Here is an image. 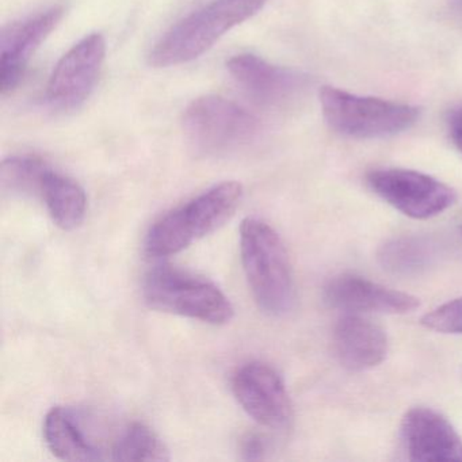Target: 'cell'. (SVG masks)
Here are the masks:
<instances>
[{"label":"cell","instance_id":"obj_1","mask_svg":"<svg viewBox=\"0 0 462 462\" xmlns=\"http://www.w3.org/2000/svg\"><path fill=\"white\" fill-rule=\"evenodd\" d=\"M243 269L256 304L272 316L291 312L296 300L291 259L280 235L255 217L240 226Z\"/></svg>","mask_w":462,"mask_h":462},{"label":"cell","instance_id":"obj_2","mask_svg":"<svg viewBox=\"0 0 462 462\" xmlns=\"http://www.w3.org/2000/svg\"><path fill=\"white\" fill-rule=\"evenodd\" d=\"M267 0H212L182 18L156 42L148 56L156 69L196 60L235 26L258 14Z\"/></svg>","mask_w":462,"mask_h":462},{"label":"cell","instance_id":"obj_3","mask_svg":"<svg viewBox=\"0 0 462 462\" xmlns=\"http://www.w3.org/2000/svg\"><path fill=\"white\" fill-rule=\"evenodd\" d=\"M242 197V185L235 180L213 186L156 221L148 232L145 251L152 258H166L186 250L231 220Z\"/></svg>","mask_w":462,"mask_h":462},{"label":"cell","instance_id":"obj_4","mask_svg":"<svg viewBox=\"0 0 462 462\" xmlns=\"http://www.w3.org/2000/svg\"><path fill=\"white\" fill-rule=\"evenodd\" d=\"M148 307L204 323H229L234 307L218 286L183 270L161 266L151 270L143 286Z\"/></svg>","mask_w":462,"mask_h":462},{"label":"cell","instance_id":"obj_5","mask_svg":"<svg viewBox=\"0 0 462 462\" xmlns=\"http://www.w3.org/2000/svg\"><path fill=\"white\" fill-rule=\"evenodd\" d=\"M321 112L329 128L353 139H383L410 129L418 121L412 105L359 97L331 86L321 88Z\"/></svg>","mask_w":462,"mask_h":462},{"label":"cell","instance_id":"obj_6","mask_svg":"<svg viewBox=\"0 0 462 462\" xmlns=\"http://www.w3.org/2000/svg\"><path fill=\"white\" fill-rule=\"evenodd\" d=\"M182 125L191 147L204 155L245 147L261 132V123L253 113L218 96L194 99L185 110Z\"/></svg>","mask_w":462,"mask_h":462},{"label":"cell","instance_id":"obj_7","mask_svg":"<svg viewBox=\"0 0 462 462\" xmlns=\"http://www.w3.org/2000/svg\"><path fill=\"white\" fill-rule=\"evenodd\" d=\"M367 183L386 204L416 220L435 217L456 201L453 189L412 170H374L367 174Z\"/></svg>","mask_w":462,"mask_h":462},{"label":"cell","instance_id":"obj_8","mask_svg":"<svg viewBox=\"0 0 462 462\" xmlns=\"http://www.w3.org/2000/svg\"><path fill=\"white\" fill-rule=\"evenodd\" d=\"M106 56L99 33L85 37L56 64L47 86V99L59 110L79 109L93 93Z\"/></svg>","mask_w":462,"mask_h":462},{"label":"cell","instance_id":"obj_9","mask_svg":"<svg viewBox=\"0 0 462 462\" xmlns=\"http://www.w3.org/2000/svg\"><path fill=\"white\" fill-rule=\"evenodd\" d=\"M232 391L243 410L261 426L282 430L291 423L288 389L277 370L269 365L251 362L237 369Z\"/></svg>","mask_w":462,"mask_h":462},{"label":"cell","instance_id":"obj_10","mask_svg":"<svg viewBox=\"0 0 462 462\" xmlns=\"http://www.w3.org/2000/svg\"><path fill=\"white\" fill-rule=\"evenodd\" d=\"M66 6L52 5L36 14L15 21L0 32V88L7 94L20 85L26 66L40 45L63 20Z\"/></svg>","mask_w":462,"mask_h":462},{"label":"cell","instance_id":"obj_11","mask_svg":"<svg viewBox=\"0 0 462 462\" xmlns=\"http://www.w3.org/2000/svg\"><path fill=\"white\" fill-rule=\"evenodd\" d=\"M226 67L237 86L262 106H286L307 88L304 75L273 66L251 53L234 56Z\"/></svg>","mask_w":462,"mask_h":462},{"label":"cell","instance_id":"obj_12","mask_svg":"<svg viewBox=\"0 0 462 462\" xmlns=\"http://www.w3.org/2000/svg\"><path fill=\"white\" fill-rule=\"evenodd\" d=\"M324 299L332 308L348 313L405 315L420 307L418 297L393 291L354 274H342L328 281Z\"/></svg>","mask_w":462,"mask_h":462},{"label":"cell","instance_id":"obj_13","mask_svg":"<svg viewBox=\"0 0 462 462\" xmlns=\"http://www.w3.org/2000/svg\"><path fill=\"white\" fill-rule=\"evenodd\" d=\"M402 440L411 461H462V439L448 419L431 408L405 413Z\"/></svg>","mask_w":462,"mask_h":462},{"label":"cell","instance_id":"obj_14","mask_svg":"<svg viewBox=\"0 0 462 462\" xmlns=\"http://www.w3.org/2000/svg\"><path fill=\"white\" fill-rule=\"evenodd\" d=\"M332 342L337 361L351 372H364L377 366L388 353L385 331L356 313H350L337 321Z\"/></svg>","mask_w":462,"mask_h":462},{"label":"cell","instance_id":"obj_15","mask_svg":"<svg viewBox=\"0 0 462 462\" xmlns=\"http://www.w3.org/2000/svg\"><path fill=\"white\" fill-rule=\"evenodd\" d=\"M44 438L53 456L63 461L104 459V450L93 439L82 419L69 407H53L45 416Z\"/></svg>","mask_w":462,"mask_h":462},{"label":"cell","instance_id":"obj_16","mask_svg":"<svg viewBox=\"0 0 462 462\" xmlns=\"http://www.w3.org/2000/svg\"><path fill=\"white\" fill-rule=\"evenodd\" d=\"M39 196L59 228L74 231L82 226L88 212V197L79 183L48 167Z\"/></svg>","mask_w":462,"mask_h":462},{"label":"cell","instance_id":"obj_17","mask_svg":"<svg viewBox=\"0 0 462 462\" xmlns=\"http://www.w3.org/2000/svg\"><path fill=\"white\" fill-rule=\"evenodd\" d=\"M113 461L121 462H166L170 461V451L158 434L145 424H129L112 443L110 448Z\"/></svg>","mask_w":462,"mask_h":462},{"label":"cell","instance_id":"obj_18","mask_svg":"<svg viewBox=\"0 0 462 462\" xmlns=\"http://www.w3.org/2000/svg\"><path fill=\"white\" fill-rule=\"evenodd\" d=\"M48 164L37 156H12L0 166L2 190L12 194H40Z\"/></svg>","mask_w":462,"mask_h":462},{"label":"cell","instance_id":"obj_19","mask_svg":"<svg viewBox=\"0 0 462 462\" xmlns=\"http://www.w3.org/2000/svg\"><path fill=\"white\" fill-rule=\"evenodd\" d=\"M380 259L385 269L408 274L423 269L429 263L430 247L423 240L402 237L383 245Z\"/></svg>","mask_w":462,"mask_h":462},{"label":"cell","instance_id":"obj_20","mask_svg":"<svg viewBox=\"0 0 462 462\" xmlns=\"http://www.w3.org/2000/svg\"><path fill=\"white\" fill-rule=\"evenodd\" d=\"M421 324L440 334H462V297L426 313L421 318Z\"/></svg>","mask_w":462,"mask_h":462},{"label":"cell","instance_id":"obj_21","mask_svg":"<svg viewBox=\"0 0 462 462\" xmlns=\"http://www.w3.org/2000/svg\"><path fill=\"white\" fill-rule=\"evenodd\" d=\"M267 453V443L262 435L247 434L240 442V454L245 461H259L263 459Z\"/></svg>","mask_w":462,"mask_h":462},{"label":"cell","instance_id":"obj_22","mask_svg":"<svg viewBox=\"0 0 462 462\" xmlns=\"http://www.w3.org/2000/svg\"><path fill=\"white\" fill-rule=\"evenodd\" d=\"M450 137L457 150L462 153V128H450Z\"/></svg>","mask_w":462,"mask_h":462}]
</instances>
